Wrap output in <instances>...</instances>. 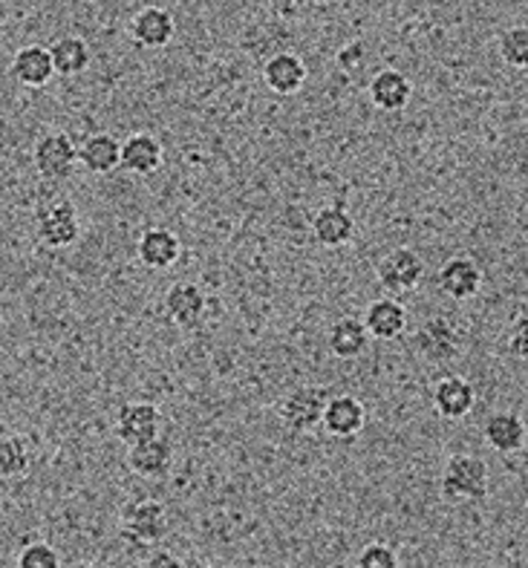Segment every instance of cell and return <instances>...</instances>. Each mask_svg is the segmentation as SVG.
I'll list each match as a JSON object with an SVG mask.
<instances>
[{"mask_svg":"<svg viewBox=\"0 0 528 568\" xmlns=\"http://www.w3.org/2000/svg\"><path fill=\"white\" fill-rule=\"evenodd\" d=\"M488 465L479 456L454 454L441 470V494L450 503H479L488 497Z\"/></svg>","mask_w":528,"mask_h":568,"instance_id":"6da1fadb","label":"cell"},{"mask_svg":"<svg viewBox=\"0 0 528 568\" xmlns=\"http://www.w3.org/2000/svg\"><path fill=\"white\" fill-rule=\"evenodd\" d=\"M329 398L333 396H329V389L326 387L304 384V387H295L277 402V416H281V422L290 427V430L309 433L318 425H324V413Z\"/></svg>","mask_w":528,"mask_h":568,"instance_id":"7a4b0ae2","label":"cell"},{"mask_svg":"<svg viewBox=\"0 0 528 568\" xmlns=\"http://www.w3.org/2000/svg\"><path fill=\"white\" fill-rule=\"evenodd\" d=\"M171 519L167 508L156 499H133L122 511V534L133 546H156L167 537Z\"/></svg>","mask_w":528,"mask_h":568,"instance_id":"3957f363","label":"cell"},{"mask_svg":"<svg viewBox=\"0 0 528 568\" xmlns=\"http://www.w3.org/2000/svg\"><path fill=\"white\" fill-rule=\"evenodd\" d=\"M32 162H35L38 173L44 180H70L79 168V148L67 133L55 130V133H44L32 148Z\"/></svg>","mask_w":528,"mask_h":568,"instance_id":"277c9868","label":"cell"},{"mask_svg":"<svg viewBox=\"0 0 528 568\" xmlns=\"http://www.w3.org/2000/svg\"><path fill=\"white\" fill-rule=\"evenodd\" d=\"M38 240L50 248H67L73 245L81 234L79 209L70 200H55L41 205L35 214Z\"/></svg>","mask_w":528,"mask_h":568,"instance_id":"5b68a950","label":"cell"},{"mask_svg":"<svg viewBox=\"0 0 528 568\" xmlns=\"http://www.w3.org/2000/svg\"><path fill=\"white\" fill-rule=\"evenodd\" d=\"M413 346H416V353L422 355L430 364H441V361H454L463 349V335L450 324L448 317L434 315L427 317L425 324L416 329L413 335Z\"/></svg>","mask_w":528,"mask_h":568,"instance_id":"8992f818","label":"cell"},{"mask_svg":"<svg viewBox=\"0 0 528 568\" xmlns=\"http://www.w3.org/2000/svg\"><path fill=\"white\" fill-rule=\"evenodd\" d=\"M422 277H425V260L413 248H396L378 263V283L387 297L407 295L419 286Z\"/></svg>","mask_w":528,"mask_h":568,"instance_id":"52a82bcc","label":"cell"},{"mask_svg":"<svg viewBox=\"0 0 528 568\" xmlns=\"http://www.w3.org/2000/svg\"><path fill=\"white\" fill-rule=\"evenodd\" d=\"M162 413L156 404L131 402L124 404L116 418V439L128 447L145 445L151 439H160Z\"/></svg>","mask_w":528,"mask_h":568,"instance_id":"ba28073f","label":"cell"},{"mask_svg":"<svg viewBox=\"0 0 528 568\" xmlns=\"http://www.w3.org/2000/svg\"><path fill=\"white\" fill-rule=\"evenodd\" d=\"M165 312L182 329H196L203 324L205 312H209V297L194 283H176L165 295Z\"/></svg>","mask_w":528,"mask_h":568,"instance_id":"9c48e42d","label":"cell"},{"mask_svg":"<svg viewBox=\"0 0 528 568\" xmlns=\"http://www.w3.org/2000/svg\"><path fill=\"white\" fill-rule=\"evenodd\" d=\"M174 14L162 7H145L133 14L131 21V38L139 47L148 50H162L174 38Z\"/></svg>","mask_w":528,"mask_h":568,"instance_id":"30bf717a","label":"cell"},{"mask_svg":"<svg viewBox=\"0 0 528 568\" xmlns=\"http://www.w3.org/2000/svg\"><path fill=\"white\" fill-rule=\"evenodd\" d=\"M474 402H477V393H474V384L463 375H445L439 378L434 387V407L441 418H465L474 410Z\"/></svg>","mask_w":528,"mask_h":568,"instance_id":"8fae6325","label":"cell"},{"mask_svg":"<svg viewBox=\"0 0 528 568\" xmlns=\"http://www.w3.org/2000/svg\"><path fill=\"white\" fill-rule=\"evenodd\" d=\"M436 283L450 301H468L483 286V272L474 260L468 257H450L445 266L436 274Z\"/></svg>","mask_w":528,"mask_h":568,"instance_id":"7c38bea8","label":"cell"},{"mask_svg":"<svg viewBox=\"0 0 528 568\" xmlns=\"http://www.w3.org/2000/svg\"><path fill=\"white\" fill-rule=\"evenodd\" d=\"M312 237L324 248H341L355 237V220L344 205H324L312 216Z\"/></svg>","mask_w":528,"mask_h":568,"instance_id":"4fadbf2b","label":"cell"},{"mask_svg":"<svg viewBox=\"0 0 528 568\" xmlns=\"http://www.w3.org/2000/svg\"><path fill=\"white\" fill-rule=\"evenodd\" d=\"M364 422H367V413H364V404L355 396H333L326 404L324 430L335 439L358 436L364 430Z\"/></svg>","mask_w":528,"mask_h":568,"instance_id":"5bb4252c","label":"cell"},{"mask_svg":"<svg viewBox=\"0 0 528 568\" xmlns=\"http://www.w3.org/2000/svg\"><path fill=\"white\" fill-rule=\"evenodd\" d=\"M263 81L277 95L297 93L306 84L304 58H297L295 52H277L263 64Z\"/></svg>","mask_w":528,"mask_h":568,"instance_id":"9a60e30c","label":"cell"},{"mask_svg":"<svg viewBox=\"0 0 528 568\" xmlns=\"http://www.w3.org/2000/svg\"><path fill=\"white\" fill-rule=\"evenodd\" d=\"M136 254L148 268L162 272V268H171L180 260L182 243L171 229H148L139 237Z\"/></svg>","mask_w":528,"mask_h":568,"instance_id":"2e32d148","label":"cell"},{"mask_svg":"<svg viewBox=\"0 0 528 568\" xmlns=\"http://www.w3.org/2000/svg\"><path fill=\"white\" fill-rule=\"evenodd\" d=\"M364 326H367L369 338L396 341L407 326L405 306L396 297H378L364 312Z\"/></svg>","mask_w":528,"mask_h":568,"instance_id":"e0dca14e","label":"cell"},{"mask_svg":"<svg viewBox=\"0 0 528 568\" xmlns=\"http://www.w3.org/2000/svg\"><path fill=\"white\" fill-rule=\"evenodd\" d=\"M162 151L160 139L151 136V133H133V136L124 139L122 144V168L128 173H136V176H151L162 168Z\"/></svg>","mask_w":528,"mask_h":568,"instance_id":"ac0fdd59","label":"cell"},{"mask_svg":"<svg viewBox=\"0 0 528 568\" xmlns=\"http://www.w3.org/2000/svg\"><path fill=\"white\" fill-rule=\"evenodd\" d=\"M485 445L497 454H517L526 445V425L517 413H494L483 425Z\"/></svg>","mask_w":528,"mask_h":568,"instance_id":"d6986e66","label":"cell"},{"mask_svg":"<svg viewBox=\"0 0 528 568\" xmlns=\"http://www.w3.org/2000/svg\"><path fill=\"white\" fill-rule=\"evenodd\" d=\"M413 84L405 72L398 70H382L376 72V79L369 81V99L384 113H398L410 104Z\"/></svg>","mask_w":528,"mask_h":568,"instance_id":"ffe728a7","label":"cell"},{"mask_svg":"<svg viewBox=\"0 0 528 568\" xmlns=\"http://www.w3.org/2000/svg\"><path fill=\"white\" fill-rule=\"evenodd\" d=\"M12 75H16L23 87L50 84V79L55 75L50 47H41V43L21 47V50L16 52V58H12Z\"/></svg>","mask_w":528,"mask_h":568,"instance_id":"44dd1931","label":"cell"},{"mask_svg":"<svg viewBox=\"0 0 528 568\" xmlns=\"http://www.w3.org/2000/svg\"><path fill=\"white\" fill-rule=\"evenodd\" d=\"M128 465L145 479H162L174 465V447L165 439H151L128 450Z\"/></svg>","mask_w":528,"mask_h":568,"instance_id":"7402d4cb","label":"cell"},{"mask_svg":"<svg viewBox=\"0 0 528 568\" xmlns=\"http://www.w3.org/2000/svg\"><path fill=\"white\" fill-rule=\"evenodd\" d=\"M81 165L90 173H110L122 168V142L110 133H93L79 148Z\"/></svg>","mask_w":528,"mask_h":568,"instance_id":"603a6c76","label":"cell"},{"mask_svg":"<svg viewBox=\"0 0 528 568\" xmlns=\"http://www.w3.org/2000/svg\"><path fill=\"white\" fill-rule=\"evenodd\" d=\"M326 344H329L333 355H338V358H344V361L358 358V355L367 349L369 332H367V326H364V321H358V317H353V315H344V317H338L333 326H329Z\"/></svg>","mask_w":528,"mask_h":568,"instance_id":"cb8c5ba5","label":"cell"},{"mask_svg":"<svg viewBox=\"0 0 528 568\" xmlns=\"http://www.w3.org/2000/svg\"><path fill=\"white\" fill-rule=\"evenodd\" d=\"M52 52V64H55V72L59 75H79L90 67V47L84 38L64 36L50 47Z\"/></svg>","mask_w":528,"mask_h":568,"instance_id":"d4e9b609","label":"cell"},{"mask_svg":"<svg viewBox=\"0 0 528 568\" xmlns=\"http://www.w3.org/2000/svg\"><path fill=\"white\" fill-rule=\"evenodd\" d=\"M30 445L18 433H3V442H0V474L7 479H18L30 470Z\"/></svg>","mask_w":528,"mask_h":568,"instance_id":"484cf974","label":"cell"},{"mask_svg":"<svg viewBox=\"0 0 528 568\" xmlns=\"http://www.w3.org/2000/svg\"><path fill=\"white\" fill-rule=\"evenodd\" d=\"M497 50H499V58H502L508 67L528 70V27L506 29V32L499 36Z\"/></svg>","mask_w":528,"mask_h":568,"instance_id":"4316f807","label":"cell"},{"mask_svg":"<svg viewBox=\"0 0 528 568\" xmlns=\"http://www.w3.org/2000/svg\"><path fill=\"white\" fill-rule=\"evenodd\" d=\"M355 568H402L396 548L387 542H369L362 548V555L355 557Z\"/></svg>","mask_w":528,"mask_h":568,"instance_id":"83f0119b","label":"cell"},{"mask_svg":"<svg viewBox=\"0 0 528 568\" xmlns=\"http://www.w3.org/2000/svg\"><path fill=\"white\" fill-rule=\"evenodd\" d=\"M18 568H61V557L47 542H32L18 555Z\"/></svg>","mask_w":528,"mask_h":568,"instance_id":"f1b7e54d","label":"cell"},{"mask_svg":"<svg viewBox=\"0 0 528 568\" xmlns=\"http://www.w3.org/2000/svg\"><path fill=\"white\" fill-rule=\"evenodd\" d=\"M508 353L514 355V358L520 361H528V317H520V321H514L511 332H508Z\"/></svg>","mask_w":528,"mask_h":568,"instance_id":"f546056e","label":"cell"},{"mask_svg":"<svg viewBox=\"0 0 528 568\" xmlns=\"http://www.w3.org/2000/svg\"><path fill=\"white\" fill-rule=\"evenodd\" d=\"M139 568H185V562L176 555H171V551H153Z\"/></svg>","mask_w":528,"mask_h":568,"instance_id":"4dcf8cb0","label":"cell"},{"mask_svg":"<svg viewBox=\"0 0 528 568\" xmlns=\"http://www.w3.org/2000/svg\"><path fill=\"white\" fill-rule=\"evenodd\" d=\"M205 568H225V566H205Z\"/></svg>","mask_w":528,"mask_h":568,"instance_id":"1f68e13d","label":"cell"}]
</instances>
